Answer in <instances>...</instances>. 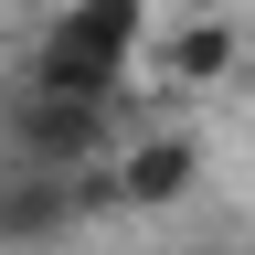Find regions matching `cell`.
Masks as SVG:
<instances>
[{"instance_id": "cell-5", "label": "cell", "mask_w": 255, "mask_h": 255, "mask_svg": "<svg viewBox=\"0 0 255 255\" xmlns=\"http://www.w3.org/2000/svg\"><path fill=\"white\" fill-rule=\"evenodd\" d=\"M149 64L170 85H223V75H234V21H223V11H181L170 32H149Z\"/></svg>"}, {"instance_id": "cell-2", "label": "cell", "mask_w": 255, "mask_h": 255, "mask_svg": "<svg viewBox=\"0 0 255 255\" xmlns=\"http://www.w3.org/2000/svg\"><path fill=\"white\" fill-rule=\"evenodd\" d=\"M117 138H128L117 96H53V85H32V96H11V117H0L11 170H85V159H107Z\"/></svg>"}, {"instance_id": "cell-4", "label": "cell", "mask_w": 255, "mask_h": 255, "mask_svg": "<svg viewBox=\"0 0 255 255\" xmlns=\"http://www.w3.org/2000/svg\"><path fill=\"white\" fill-rule=\"evenodd\" d=\"M75 223H96L85 191H75V170H11V181H0V245H11V255L64 245Z\"/></svg>"}, {"instance_id": "cell-3", "label": "cell", "mask_w": 255, "mask_h": 255, "mask_svg": "<svg viewBox=\"0 0 255 255\" xmlns=\"http://www.w3.org/2000/svg\"><path fill=\"white\" fill-rule=\"evenodd\" d=\"M191 181H202L191 128H128V138H117V191H128V213H170Z\"/></svg>"}, {"instance_id": "cell-1", "label": "cell", "mask_w": 255, "mask_h": 255, "mask_svg": "<svg viewBox=\"0 0 255 255\" xmlns=\"http://www.w3.org/2000/svg\"><path fill=\"white\" fill-rule=\"evenodd\" d=\"M149 53V0H64L32 43V85L53 96H117V75Z\"/></svg>"}]
</instances>
